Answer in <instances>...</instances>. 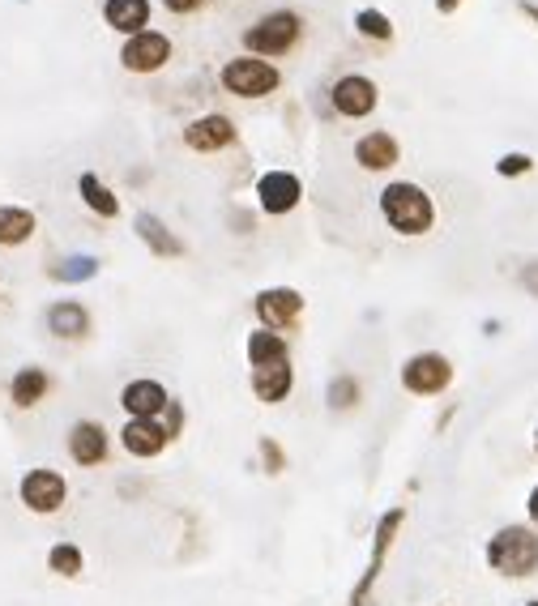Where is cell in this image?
<instances>
[{"label":"cell","mask_w":538,"mask_h":606,"mask_svg":"<svg viewBox=\"0 0 538 606\" xmlns=\"http://www.w3.org/2000/svg\"><path fill=\"white\" fill-rule=\"evenodd\" d=\"M69 457L77 461V466H99V461L107 457V432H103V423H94V419L73 423V432H69Z\"/></svg>","instance_id":"cell-16"},{"label":"cell","mask_w":538,"mask_h":606,"mask_svg":"<svg viewBox=\"0 0 538 606\" xmlns=\"http://www.w3.org/2000/svg\"><path fill=\"white\" fill-rule=\"evenodd\" d=\"M82 551L73 547V542H56L52 551H47V568L56 572V577H82Z\"/></svg>","instance_id":"cell-25"},{"label":"cell","mask_w":538,"mask_h":606,"mask_svg":"<svg viewBox=\"0 0 538 606\" xmlns=\"http://www.w3.org/2000/svg\"><path fill=\"white\" fill-rule=\"evenodd\" d=\"M163 5H167L171 13H197V9L205 5V0H163Z\"/></svg>","instance_id":"cell-31"},{"label":"cell","mask_w":538,"mask_h":606,"mask_svg":"<svg viewBox=\"0 0 538 606\" xmlns=\"http://www.w3.org/2000/svg\"><path fill=\"white\" fill-rule=\"evenodd\" d=\"M47 329H52L56 338L77 342V338H86V333H90V312L77 299H56L52 308H47Z\"/></svg>","instance_id":"cell-17"},{"label":"cell","mask_w":538,"mask_h":606,"mask_svg":"<svg viewBox=\"0 0 538 606\" xmlns=\"http://www.w3.org/2000/svg\"><path fill=\"white\" fill-rule=\"evenodd\" d=\"M530 606H538V602H530Z\"/></svg>","instance_id":"cell-37"},{"label":"cell","mask_w":538,"mask_h":606,"mask_svg":"<svg viewBox=\"0 0 538 606\" xmlns=\"http://www.w3.org/2000/svg\"><path fill=\"white\" fill-rule=\"evenodd\" d=\"M487 564L504 577H530L538 568V534L526 525H504V530L487 542Z\"/></svg>","instance_id":"cell-2"},{"label":"cell","mask_w":538,"mask_h":606,"mask_svg":"<svg viewBox=\"0 0 538 606\" xmlns=\"http://www.w3.org/2000/svg\"><path fill=\"white\" fill-rule=\"evenodd\" d=\"M355 163H359L363 171H389L393 163H398V141H393L389 133H368V137H359Z\"/></svg>","instance_id":"cell-19"},{"label":"cell","mask_w":538,"mask_h":606,"mask_svg":"<svg viewBox=\"0 0 538 606\" xmlns=\"http://www.w3.org/2000/svg\"><path fill=\"white\" fill-rule=\"evenodd\" d=\"M35 227H39V218L30 210H22V205H0V248L26 244L35 235Z\"/></svg>","instance_id":"cell-21"},{"label":"cell","mask_w":538,"mask_h":606,"mask_svg":"<svg viewBox=\"0 0 538 606\" xmlns=\"http://www.w3.org/2000/svg\"><path fill=\"white\" fill-rule=\"evenodd\" d=\"M171 60V39L158 30H141L120 47V65L129 73H158Z\"/></svg>","instance_id":"cell-8"},{"label":"cell","mask_w":538,"mask_h":606,"mask_svg":"<svg viewBox=\"0 0 538 606\" xmlns=\"http://www.w3.org/2000/svg\"><path fill=\"white\" fill-rule=\"evenodd\" d=\"M167 427L158 423V419H129L124 423V432H120V444L129 449L133 457H158L167 449Z\"/></svg>","instance_id":"cell-13"},{"label":"cell","mask_w":538,"mask_h":606,"mask_svg":"<svg viewBox=\"0 0 538 606\" xmlns=\"http://www.w3.org/2000/svg\"><path fill=\"white\" fill-rule=\"evenodd\" d=\"M257 197H261V210L265 214H291L299 197H304V188L291 171H265L257 180Z\"/></svg>","instance_id":"cell-12"},{"label":"cell","mask_w":538,"mask_h":606,"mask_svg":"<svg viewBox=\"0 0 538 606\" xmlns=\"http://www.w3.org/2000/svg\"><path fill=\"white\" fill-rule=\"evenodd\" d=\"M137 235L146 239L150 252H158V257H180V252H184L180 239L167 231V222L154 218V214H137Z\"/></svg>","instance_id":"cell-22"},{"label":"cell","mask_w":538,"mask_h":606,"mask_svg":"<svg viewBox=\"0 0 538 606\" xmlns=\"http://www.w3.org/2000/svg\"><path fill=\"white\" fill-rule=\"evenodd\" d=\"M218 82H223L227 94H240V99H265V94L278 90V69L257 56H235L223 65Z\"/></svg>","instance_id":"cell-4"},{"label":"cell","mask_w":538,"mask_h":606,"mask_svg":"<svg viewBox=\"0 0 538 606\" xmlns=\"http://www.w3.org/2000/svg\"><path fill=\"white\" fill-rule=\"evenodd\" d=\"M402 521H406V513H402V508H389V513H385L381 521H376V534H372V560H368V568H363L359 585L351 589V606H368V594H372L376 577H381V568H385V555H389V547H393V538H398Z\"/></svg>","instance_id":"cell-6"},{"label":"cell","mask_w":538,"mask_h":606,"mask_svg":"<svg viewBox=\"0 0 538 606\" xmlns=\"http://www.w3.org/2000/svg\"><path fill=\"white\" fill-rule=\"evenodd\" d=\"M521 13H526V18H534V22H538V5H530V0H526V5H521Z\"/></svg>","instance_id":"cell-35"},{"label":"cell","mask_w":538,"mask_h":606,"mask_svg":"<svg viewBox=\"0 0 538 606\" xmlns=\"http://www.w3.org/2000/svg\"><path fill=\"white\" fill-rule=\"evenodd\" d=\"M376 99H381V94H376V82H372V77H359V73L338 77L334 90H329V103H334V111H338V116H351V120L372 116Z\"/></svg>","instance_id":"cell-10"},{"label":"cell","mask_w":538,"mask_h":606,"mask_svg":"<svg viewBox=\"0 0 538 606\" xmlns=\"http://www.w3.org/2000/svg\"><path fill=\"white\" fill-rule=\"evenodd\" d=\"M261 457H265V470L269 474H282V466H287V461H282V449L274 440H261Z\"/></svg>","instance_id":"cell-29"},{"label":"cell","mask_w":538,"mask_h":606,"mask_svg":"<svg viewBox=\"0 0 538 606\" xmlns=\"http://www.w3.org/2000/svg\"><path fill=\"white\" fill-rule=\"evenodd\" d=\"M359 402V385L351 376H338L334 385H329V406H342V410H351Z\"/></svg>","instance_id":"cell-28"},{"label":"cell","mask_w":538,"mask_h":606,"mask_svg":"<svg viewBox=\"0 0 538 606\" xmlns=\"http://www.w3.org/2000/svg\"><path fill=\"white\" fill-rule=\"evenodd\" d=\"M184 141H188V150H201V154L227 150L235 141V124L227 116H201V120H193L184 129Z\"/></svg>","instance_id":"cell-14"},{"label":"cell","mask_w":538,"mask_h":606,"mask_svg":"<svg viewBox=\"0 0 538 606\" xmlns=\"http://www.w3.org/2000/svg\"><path fill=\"white\" fill-rule=\"evenodd\" d=\"M18 496H22V504L30 508V513L52 517V513H60V508H65V500H69V483H65V474L39 466V470H26V474H22Z\"/></svg>","instance_id":"cell-5"},{"label":"cell","mask_w":538,"mask_h":606,"mask_svg":"<svg viewBox=\"0 0 538 606\" xmlns=\"http://www.w3.org/2000/svg\"><path fill=\"white\" fill-rule=\"evenodd\" d=\"M355 26H359V35H368L376 43H389L393 39V22L385 18V13H376V9H359L355 13Z\"/></svg>","instance_id":"cell-26"},{"label":"cell","mask_w":538,"mask_h":606,"mask_svg":"<svg viewBox=\"0 0 538 606\" xmlns=\"http://www.w3.org/2000/svg\"><path fill=\"white\" fill-rule=\"evenodd\" d=\"M103 18L112 30H120V35H141V30L150 26V0H107L103 5Z\"/></svg>","instance_id":"cell-18"},{"label":"cell","mask_w":538,"mask_h":606,"mask_svg":"<svg viewBox=\"0 0 538 606\" xmlns=\"http://www.w3.org/2000/svg\"><path fill=\"white\" fill-rule=\"evenodd\" d=\"M530 171V154H504L500 158V175H526Z\"/></svg>","instance_id":"cell-30"},{"label":"cell","mask_w":538,"mask_h":606,"mask_svg":"<svg viewBox=\"0 0 538 606\" xmlns=\"http://www.w3.org/2000/svg\"><path fill=\"white\" fill-rule=\"evenodd\" d=\"M449 380H453V363L445 355H436V350H423V355L406 359V368H402V385L419 397L449 389Z\"/></svg>","instance_id":"cell-7"},{"label":"cell","mask_w":538,"mask_h":606,"mask_svg":"<svg viewBox=\"0 0 538 606\" xmlns=\"http://www.w3.org/2000/svg\"><path fill=\"white\" fill-rule=\"evenodd\" d=\"M381 214L398 235H423V231H432V222H436V205L419 184L398 180L381 193Z\"/></svg>","instance_id":"cell-1"},{"label":"cell","mask_w":538,"mask_h":606,"mask_svg":"<svg viewBox=\"0 0 538 606\" xmlns=\"http://www.w3.org/2000/svg\"><path fill=\"white\" fill-rule=\"evenodd\" d=\"M457 5H462V0H436V9H440V13H453Z\"/></svg>","instance_id":"cell-34"},{"label":"cell","mask_w":538,"mask_h":606,"mask_svg":"<svg viewBox=\"0 0 538 606\" xmlns=\"http://www.w3.org/2000/svg\"><path fill=\"white\" fill-rule=\"evenodd\" d=\"M299 312H304V295L291 291V286H274V291H261L257 295V321H261V329L287 333V329H295Z\"/></svg>","instance_id":"cell-9"},{"label":"cell","mask_w":538,"mask_h":606,"mask_svg":"<svg viewBox=\"0 0 538 606\" xmlns=\"http://www.w3.org/2000/svg\"><path fill=\"white\" fill-rule=\"evenodd\" d=\"M534 449H538V436H534Z\"/></svg>","instance_id":"cell-36"},{"label":"cell","mask_w":538,"mask_h":606,"mask_svg":"<svg viewBox=\"0 0 538 606\" xmlns=\"http://www.w3.org/2000/svg\"><path fill=\"white\" fill-rule=\"evenodd\" d=\"M94 274H99V261H94V257H69L65 265L56 269V278H65V282H86Z\"/></svg>","instance_id":"cell-27"},{"label":"cell","mask_w":538,"mask_h":606,"mask_svg":"<svg viewBox=\"0 0 538 606\" xmlns=\"http://www.w3.org/2000/svg\"><path fill=\"white\" fill-rule=\"evenodd\" d=\"M120 406L129 410V419H163L171 397L158 380H129V385L120 389Z\"/></svg>","instance_id":"cell-11"},{"label":"cell","mask_w":538,"mask_h":606,"mask_svg":"<svg viewBox=\"0 0 538 606\" xmlns=\"http://www.w3.org/2000/svg\"><path fill=\"white\" fill-rule=\"evenodd\" d=\"M521 282H526V291L538 295V265H526V274H521Z\"/></svg>","instance_id":"cell-32"},{"label":"cell","mask_w":538,"mask_h":606,"mask_svg":"<svg viewBox=\"0 0 538 606\" xmlns=\"http://www.w3.org/2000/svg\"><path fill=\"white\" fill-rule=\"evenodd\" d=\"M291 385H295V376H291V359H282V363H265V368H252V393H257V402H265V406L287 402Z\"/></svg>","instance_id":"cell-15"},{"label":"cell","mask_w":538,"mask_h":606,"mask_svg":"<svg viewBox=\"0 0 538 606\" xmlns=\"http://www.w3.org/2000/svg\"><path fill=\"white\" fill-rule=\"evenodd\" d=\"M299 35H304L299 13L278 9V13H265L261 22H252L244 43H248V52H257V56H287L291 47L299 43Z\"/></svg>","instance_id":"cell-3"},{"label":"cell","mask_w":538,"mask_h":606,"mask_svg":"<svg viewBox=\"0 0 538 606\" xmlns=\"http://www.w3.org/2000/svg\"><path fill=\"white\" fill-rule=\"evenodd\" d=\"M287 359V338L274 329H257L248 333V363L252 368H265V363H282Z\"/></svg>","instance_id":"cell-24"},{"label":"cell","mask_w":538,"mask_h":606,"mask_svg":"<svg viewBox=\"0 0 538 606\" xmlns=\"http://www.w3.org/2000/svg\"><path fill=\"white\" fill-rule=\"evenodd\" d=\"M77 193H82L86 210H94L99 218H116V214H120V201H116V193H112V188H107V184H103L94 171H86L82 180H77Z\"/></svg>","instance_id":"cell-23"},{"label":"cell","mask_w":538,"mask_h":606,"mask_svg":"<svg viewBox=\"0 0 538 606\" xmlns=\"http://www.w3.org/2000/svg\"><path fill=\"white\" fill-rule=\"evenodd\" d=\"M47 389H52V376H47L43 368H22L18 376L9 380V402L18 410H30V406L43 402Z\"/></svg>","instance_id":"cell-20"},{"label":"cell","mask_w":538,"mask_h":606,"mask_svg":"<svg viewBox=\"0 0 538 606\" xmlns=\"http://www.w3.org/2000/svg\"><path fill=\"white\" fill-rule=\"evenodd\" d=\"M530 521H534V525H538V487H534V491H530Z\"/></svg>","instance_id":"cell-33"}]
</instances>
